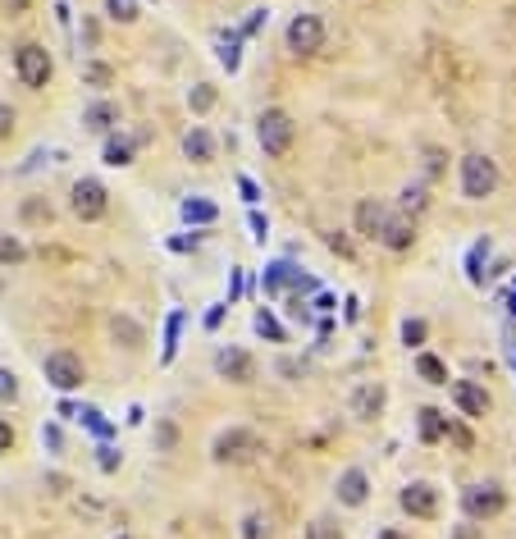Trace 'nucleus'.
Instances as JSON below:
<instances>
[{
  "label": "nucleus",
  "mask_w": 516,
  "mask_h": 539,
  "mask_svg": "<svg viewBox=\"0 0 516 539\" xmlns=\"http://www.w3.org/2000/svg\"><path fill=\"white\" fill-rule=\"evenodd\" d=\"M293 137H297V124L288 120V110H261L256 114V142H261L265 156H274V161L288 156Z\"/></svg>",
  "instance_id": "f257e3e1"
},
{
  "label": "nucleus",
  "mask_w": 516,
  "mask_h": 539,
  "mask_svg": "<svg viewBox=\"0 0 516 539\" xmlns=\"http://www.w3.org/2000/svg\"><path fill=\"white\" fill-rule=\"evenodd\" d=\"M498 192V165L489 156H480V151H470V156H462V197L466 202H485Z\"/></svg>",
  "instance_id": "f03ea898"
},
{
  "label": "nucleus",
  "mask_w": 516,
  "mask_h": 539,
  "mask_svg": "<svg viewBox=\"0 0 516 539\" xmlns=\"http://www.w3.org/2000/svg\"><path fill=\"white\" fill-rule=\"evenodd\" d=\"M215 461H233V467H243V461H252L261 452V435L256 430H243V426H233V430H220L215 444H211Z\"/></svg>",
  "instance_id": "7ed1b4c3"
},
{
  "label": "nucleus",
  "mask_w": 516,
  "mask_h": 539,
  "mask_svg": "<svg viewBox=\"0 0 516 539\" xmlns=\"http://www.w3.org/2000/svg\"><path fill=\"white\" fill-rule=\"evenodd\" d=\"M42 375H46V384L51 389H60V394H73V389H83V379H87V370H83V361H78L73 352H51L46 361H42Z\"/></svg>",
  "instance_id": "20e7f679"
},
{
  "label": "nucleus",
  "mask_w": 516,
  "mask_h": 539,
  "mask_svg": "<svg viewBox=\"0 0 516 539\" xmlns=\"http://www.w3.org/2000/svg\"><path fill=\"white\" fill-rule=\"evenodd\" d=\"M14 69H19V83L32 87V92L51 83V55H46V46H37V42L14 51Z\"/></svg>",
  "instance_id": "39448f33"
},
{
  "label": "nucleus",
  "mask_w": 516,
  "mask_h": 539,
  "mask_svg": "<svg viewBox=\"0 0 516 539\" xmlns=\"http://www.w3.org/2000/svg\"><path fill=\"white\" fill-rule=\"evenodd\" d=\"M320 46H325V23L315 14H297L288 23V51L293 55H315Z\"/></svg>",
  "instance_id": "423d86ee"
},
{
  "label": "nucleus",
  "mask_w": 516,
  "mask_h": 539,
  "mask_svg": "<svg viewBox=\"0 0 516 539\" xmlns=\"http://www.w3.org/2000/svg\"><path fill=\"white\" fill-rule=\"evenodd\" d=\"M462 508H466V517H475V521H489V517H498V512L507 508V498H503L498 485H470V489L462 493Z\"/></svg>",
  "instance_id": "0eeeda50"
},
{
  "label": "nucleus",
  "mask_w": 516,
  "mask_h": 539,
  "mask_svg": "<svg viewBox=\"0 0 516 539\" xmlns=\"http://www.w3.org/2000/svg\"><path fill=\"white\" fill-rule=\"evenodd\" d=\"M69 206H73V215H78V220H87V224H92V220H101V215H105L110 197H105V187H101L96 178H78V183H73V202H69Z\"/></svg>",
  "instance_id": "6e6552de"
},
{
  "label": "nucleus",
  "mask_w": 516,
  "mask_h": 539,
  "mask_svg": "<svg viewBox=\"0 0 516 539\" xmlns=\"http://www.w3.org/2000/svg\"><path fill=\"white\" fill-rule=\"evenodd\" d=\"M398 503H403V512H412L416 521H429L434 512H439V489L425 485V480H416V485H407V489H403Z\"/></svg>",
  "instance_id": "1a4fd4ad"
},
{
  "label": "nucleus",
  "mask_w": 516,
  "mask_h": 539,
  "mask_svg": "<svg viewBox=\"0 0 516 539\" xmlns=\"http://www.w3.org/2000/svg\"><path fill=\"white\" fill-rule=\"evenodd\" d=\"M384 228H388V211H384L375 197L356 202V234L370 238V243H379V238H384Z\"/></svg>",
  "instance_id": "9d476101"
},
{
  "label": "nucleus",
  "mask_w": 516,
  "mask_h": 539,
  "mask_svg": "<svg viewBox=\"0 0 516 539\" xmlns=\"http://www.w3.org/2000/svg\"><path fill=\"white\" fill-rule=\"evenodd\" d=\"M453 398H457L462 416H470V420H480V416L489 411V394H485L475 379H457V384H453Z\"/></svg>",
  "instance_id": "9b49d317"
},
{
  "label": "nucleus",
  "mask_w": 516,
  "mask_h": 539,
  "mask_svg": "<svg viewBox=\"0 0 516 539\" xmlns=\"http://www.w3.org/2000/svg\"><path fill=\"white\" fill-rule=\"evenodd\" d=\"M388 252H407L416 243V215H388V228H384V238H379Z\"/></svg>",
  "instance_id": "f8f14e48"
},
{
  "label": "nucleus",
  "mask_w": 516,
  "mask_h": 539,
  "mask_svg": "<svg viewBox=\"0 0 516 539\" xmlns=\"http://www.w3.org/2000/svg\"><path fill=\"white\" fill-rule=\"evenodd\" d=\"M215 370H220L224 379H233V384H247L256 366H252V357H247L243 348H224V352L215 357Z\"/></svg>",
  "instance_id": "ddd939ff"
},
{
  "label": "nucleus",
  "mask_w": 516,
  "mask_h": 539,
  "mask_svg": "<svg viewBox=\"0 0 516 539\" xmlns=\"http://www.w3.org/2000/svg\"><path fill=\"white\" fill-rule=\"evenodd\" d=\"M370 498V480H366V471H343L338 476V503H347V508H362Z\"/></svg>",
  "instance_id": "4468645a"
},
{
  "label": "nucleus",
  "mask_w": 516,
  "mask_h": 539,
  "mask_svg": "<svg viewBox=\"0 0 516 539\" xmlns=\"http://www.w3.org/2000/svg\"><path fill=\"white\" fill-rule=\"evenodd\" d=\"M114 124H119V105L114 101H92L83 110V129L87 133H114Z\"/></svg>",
  "instance_id": "2eb2a0df"
},
{
  "label": "nucleus",
  "mask_w": 516,
  "mask_h": 539,
  "mask_svg": "<svg viewBox=\"0 0 516 539\" xmlns=\"http://www.w3.org/2000/svg\"><path fill=\"white\" fill-rule=\"evenodd\" d=\"M183 156H187L192 165H211V161H215V137H211L206 129H192V133L183 137Z\"/></svg>",
  "instance_id": "dca6fc26"
},
{
  "label": "nucleus",
  "mask_w": 516,
  "mask_h": 539,
  "mask_svg": "<svg viewBox=\"0 0 516 539\" xmlns=\"http://www.w3.org/2000/svg\"><path fill=\"white\" fill-rule=\"evenodd\" d=\"M379 407H384V389H379V384H366V389H356V398H352V411L362 416V420L379 416Z\"/></svg>",
  "instance_id": "f3484780"
},
{
  "label": "nucleus",
  "mask_w": 516,
  "mask_h": 539,
  "mask_svg": "<svg viewBox=\"0 0 516 539\" xmlns=\"http://www.w3.org/2000/svg\"><path fill=\"white\" fill-rule=\"evenodd\" d=\"M105 165H133V137H105Z\"/></svg>",
  "instance_id": "a211bd4d"
},
{
  "label": "nucleus",
  "mask_w": 516,
  "mask_h": 539,
  "mask_svg": "<svg viewBox=\"0 0 516 539\" xmlns=\"http://www.w3.org/2000/svg\"><path fill=\"white\" fill-rule=\"evenodd\" d=\"M444 435H448V420H444V411L425 407V411H420V439H425V444H434V439H444Z\"/></svg>",
  "instance_id": "6ab92c4d"
},
{
  "label": "nucleus",
  "mask_w": 516,
  "mask_h": 539,
  "mask_svg": "<svg viewBox=\"0 0 516 539\" xmlns=\"http://www.w3.org/2000/svg\"><path fill=\"white\" fill-rule=\"evenodd\" d=\"M416 375H420L425 384H448V366H444L439 357H429V352L416 357Z\"/></svg>",
  "instance_id": "aec40b11"
},
{
  "label": "nucleus",
  "mask_w": 516,
  "mask_h": 539,
  "mask_svg": "<svg viewBox=\"0 0 516 539\" xmlns=\"http://www.w3.org/2000/svg\"><path fill=\"white\" fill-rule=\"evenodd\" d=\"M274 530H270V517L265 512H247L243 517V539H270Z\"/></svg>",
  "instance_id": "412c9836"
},
{
  "label": "nucleus",
  "mask_w": 516,
  "mask_h": 539,
  "mask_svg": "<svg viewBox=\"0 0 516 539\" xmlns=\"http://www.w3.org/2000/svg\"><path fill=\"white\" fill-rule=\"evenodd\" d=\"M425 206H429V197H425V187H420V183L403 187V211H407V215H420Z\"/></svg>",
  "instance_id": "4be33fe9"
},
{
  "label": "nucleus",
  "mask_w": 516,
  "mask_h": 539,
  "mask_svg": "<svg viewBox=\"0 0 516 539\" xmlns=\"http://www.w3.org/2000/svg\"><path fill=\"white\" fill-rule=\"evenodd\" d=\"M306 539H343V530H338V521H329V517H315V521L306 526Z\"/></svg>",
  "instance_id": "5701e85b"
},
{
  "label": "nucleus",
  "mask_w": 516,
  "mask_h": 539,
  "mask_svg": "<svg viewBox=\"0 0 516 539\" xmlns=\"http://www.w3.org/2000/svg\"><path fill=\"white\" fill-rule=\"evenodd\" d=\"M220 211L211 202H183V220H196V224H211Z\"/></svg>",
  "instance_id": "b1692460"
},
{
  "label": "nucleus",
  "mask_w": 516,
  "mask_h": 539,
  "mask_svg": "<svg viewBox=\"0 0 516 539\" xmlns=\"http://www.w3.org/2000/svg\"><path fill=\"white\" fill-rule=\"evenodd\" d=\"M28 252H23V243L19 238H0V265H19Z\"/></svg>",
  "instance_id": "393cba45"
},
{
  "label": "nucleus",
  "mask_w": 516,
  "mask_h": 539,
  "mask_svg": "<svg viewBox=\"0 0 516 539\" xmlns=\"http://www.w3.org/2000/svg\"><path fill=\"white\" fill-rule=\"evenodd\" d=\"M83 83H92V87H105L110 83V64H83Z\"/></svg>",
  "instance_id": "a878e982"
},
{
  "label": "nucleus",
  "mask_w": 516,
  "mask_h": 539,
  "mask_svg": "<svg viewBox=\"0 0 516 539\" xmlns=\"http://www.w3.org/2000/svg\"><path fill=\"white\" fill-rule=\"evenodd\" d=\"M425 334H429V329H425V320H407V325H403V343H407V348H420Z\"/></svg>",
  "instance_id": "bb28decb"
},
{
  "label": "nucleus",
  "mask_w": 516,
  "mask_h": 539,
  "mask_svg": "<svg viewBox=\"0 0 516 539\" xmlns=\"http://www.w3.org/2000/svg\"><path fill=\"white\" fill-rule=\"evenodd\" d=\"M256 329H261V334H265V338H284V329H279V325H274V320H270V316H265V311H261V316H256Z\"/></svg>",
  "instance_id": "cd10ccee"
},
{
  "label": "nucleus",
  "mask_w": 516,
  "mask_h": 539,
  "mask_svg": "<svg viewBox=\"0 0 516 539\" xmlns=\"http://www.w3.org/2000/svg\"><path fill=\"white\" fill-rule=\"evenodd\" d=\"M10 133H14V110H10V105H0V142H5Z\"/></svg>",
  "instance_id": "c85d7f7f"
},
{
  "label": "nucleus",
  "mask_w": 516,
  "mask_h": 539,
  "mask_svg": "<svg viewBox=\"0 0 516 539\" xmlns=\"http://www.w3.org/2000/svg\"><path fill=\"white\" fill-rule=\"evenodd\" d=\"M110 14H114V19H124V23H129V19H137L129 0H110Z\"/></svg>",
  "instance_id": "c756f323"
},
{
  "label": "nucleus",
  "mask_w": 516,
  "mask_h": 539,
  "mask_svg": "<svg viewBox=\"0 0 516 539\" xmlns=\"http://www.w3.org/2000/svg\"><path fill=\"white\" fill-rule=\"evenodd\" d=\"M19 394V384H14V375L10 370H0V398H14Z\"/></svg>",
  "instance_id": "7c9ffc66"
},
{
  "label": "nucleus",
  "mask_w": 516,
  "mask_h": 539,
  "mask_svg": "<svg viewBox=\"0 0 516 539\" xmlns=\"http://www.w3.org/2000/svg\"><path fill=\"white\" fill-rule=\"evenodd\" d=\"M211 105H215V92L211 87H202V92L192 96V110H211Z\"/></svg>",
  "instance_id": "2f4dec72"
},
{
  "label": "nucleus",
  "mask_w": 516,
  "mask_h": 539,
  "mask_svg": "<svg viewBox=\"0 0 516 539\" xmlns=\"http://www.w3.org/2000/svg\"><path fill=\"white\" fill-rule=\"evenodd\" d=\"M10 444H14V430H10V420H0V452H10Z\"/></svg>",
  "instance_id": "473e14b6"
},
{
  "label": "nucleus",
  "mask_w": 516,
  "mask_h": 539,
  "mask_svg": "<svg viewBox=\"0 0 516 539\" xmlns=\"http://www.w3.org/2000/svg\"><path fill=\"white\" fill-rule=\"evenodd\" d=\"M28 220H51V206H37V202H28V211H23Z\"/></svg>",
  "instance_id": "72a5a7b5"
},
{
  "label": "nucleus",
  "mask_w": 516,
  "mask_h": 539,
  "mask_svg": "<svg viewBox=\"0 0 516 539\" xmlns=\"http://www.w3.org/2000/svg\"><path fill=\"white\" fill-rule=\"evenodd\" d=\"M375 539H407V535H403V530H379Z\"/></svg>",
  "instance_id": "f704fd0d"
},
{
  "label": "nucleus",
  "mask_w": 516,
  "mask_h": 539,
  "mask_svg": "<svg viewBox=\"0 0 516 539\" xmlns=\"http://www.w3.org/2000/svg\"><path fill=\"white\" fill-rule=\"evenodd\" d=\"M119 539H133V535H119Z\"/></svg>",
  "instance_id": "c9c22d12"
}]
</instances>
